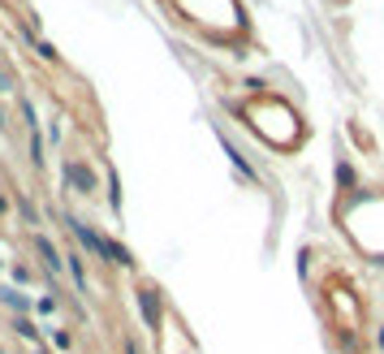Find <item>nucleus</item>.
Wrapping results in <instances>:
<instances>
[{
  "instance_id": "f257e3e1",
  "label": "nucleus",
  "mask_w": 384,
  "mask_h": 354,
  "mask_svg": "<svg viewBox=\"0 0 384 354\" xmlns=\"http://www.w3.org/2000/svg\"><path fill=\"white\" fill-rule=\"evenodd\" d=\"M142 311H147V315H151V320H156V298H151V294H147V289H142Z\"/></svg>"
},
{
  "instance_id": "f03ea898",
  "label": "nucleus",
  "mask_w": 384,
  "mask_h": 354,
  "mask_svg": "<svg viewBox=\"0 0 384 354\" xmlns=\"http://www.w3.org/2000/svg\"><path fill=\"white\" fill-rule=\"evenodd\" d=\"M70 182H78V186H91V177H87L83 169H70Z\"/></svg>"
}]
</instances>
